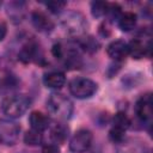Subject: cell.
<instances>
[{
  "label": "cell",
  "mask_w": 153,
  "mask_h": 153,
  "mask_svg": "<svg viewBox=\"0 0 153 153\" xmlns=\"http://www.w3.org/2000/svg\"><path fill=\"white\" fill-rule=\"evenodd\" d=\"M43 84L51 90H60L66 85V74L60 69H50L43 75Z\"/></svg>",
  "instance_id": "16"
},
{
  "label": "cell",
  "mask_w": 153,
  "mask_h": 153,
  "mask_svg": "<svg viewBox=\"0 0 153 153\" xmlns=\"http://www.w3.org/2000/svg\"><path fill=\"white\" fill-rule=\"evenodd\" d=\"M31 98L24 93H16L6 96L1 102V111L10 120L22 117L31 106Z\"/></svg>",
  "instance_id": "2"
},
{
  "label": "cell",
  "mask_w": 153,
  "mask_h": 153,
  "mask_svg": "<svg viewBox=\"0 0 153 153\" xmlns=\"http://www.w3.org/2000/svg\"><path fill=\"white\" fill-rule=\"evenodd\" d=\"M47 109L50 115L55 117V121L65 122L69 120L74 111L73 102L61 92H53L47 99Z\"/></svg>",
  "instance_id": "1"
},
{
  "label": "cell",
  "mask_w": 153,
  "mask_h": 153,
  "mask_svg": "<svg viewBox=\"0 0 153 153\" xmlns=\"http://www.w3.org/2000/svg\"><path fill=\"white\" fill-rule=\"evenodd\" d=\"M6 35H7V24L4 20H0V42L5 39Z\"/></svg>",
  "instance_id": "27"
},
{
  "label": "cell",
  "mask_w": 153,
  "mask_h": 153,
  "mask_svg": "<svg viewBox=\"0 0 153 153\" xmlns=\"http://www.w3.org/2000/svg\"><path fill=\"white\" fill-rule=\"evenodd\" d=\"M26 13H27V4L25 1L16 0L6 4V14L14 24L22 23L25 19Z\"/></svg>",
  "instance_id": "14"
},
{
  "label": "cell",
  "mask_w": 153,
  "mask_h": 153,
  "mask_svg": "<svg viewBox=\"0 0 153 153\" xmlns=\"http://www.w3.org/2000/svg\"><path fill=\"white\" fill-rule=\"evenodd\" d=\"M129 55L133 59H142L151 56V31L148 29H141L136 36L128 43Z\"/></svg>",
  "instance_id": "6"
},
{
  "label": "cell",
  "mask_w": 153,
  "mask_h": 153,
  "mask_svg": "<svg viewBox=\"0 0 153 153\" xmlns=\"http://www.w3.org/2000/svg\"><path fill=\"white\" fill-rule=\"evenodd\" d=\"M135 114L139 121L146 126H151L152 122V97L151 93H145L139 97L135 103Z\"/></svg>",
  "instance_id": "10"
},
{
  "label": "cell",
  "mask_w": 153,
  "mask_h": 153,
  "mask_svg": "<svg viewBox=\"0 0 153 153\" xmlns=\"http://www.w3.org/2000/svg\"><path fill=\"white\" fill-rule=\"evenodd\" d=\"M109 24H110V23H108L106 20H104L103 24L99 26V32H100V35L104 36V37H108V36L110 35V27H109Z\"/></svg>",
  "instance_id": "26"
},
{
  "label": "cell",
  "mask_w": 153,
  "mask_h": 153,
  "mask_svg": "<svg viewBox=\"0 0 153 153\" xmlns=\"http://www.w3.org/2000/svg\"><path fill=\"white\" fill-rule=\"evenodd\" d=\"M61 26L63 27L65 32L68 36L74 37L76 39L79 37L86 35L88 24H87L85 16L81 12L68 11L61 18Z\"/></svg>",
  "instance_id": "3"
},
{
  "label": "cell",
  "mask_w": 153,
  "mask_h": 153,
  "mask_svg": "<svg viewBox=\"0 0 153 153\" xmlns=\"http://www.w3.org/2000/svg\"><path fill=\"white\" fill-rule=\"evenodd\" d=\"M93 143V134L86 128L78 129L69 139V149L73 153H85Z\"/></svg>",
  "instance_id": "9"
},
{
  "label": "cell",
  "mask_w": 153,
  "mask_h": 153,
  "mask_svg": "<svg viewBox=\"0 0 153 153\" xmlns=\"http://www.w3.org/2000/svg\"><path fill=\"white\" fill-rule=\"evenodd\" d=\"M42 153H60V148L56 143L49 142L42 146Z\"/></svg>",
  "instance_id": "24"
},
{
  "label": "cell",
  "mask_w": 153,
  "mask_h": 153,
  "mask_svg": "<svg viewBox=\"0 0 153 153\" xmlns=\"http://www.w3.org/2000/svg\"><path fill=\"white\" fill-rule=\"evenodd\" d=\"M136 22H137V17L134 12L124 11V12H122V14L120 16V18L116 23H117V26L121 29V31L129 32L135 29Z\"/></svg>",
  "instance_id": "19"
},
{
  "label": "cell",
  "mask_w": 153,
  "mask_h": 153,
  "mask_svg": "<svg viewBox=\"0 0 153 153\" xmlns=\"http://www.w3.org/2000/svg\"><path fill=\"white\" fill-rule=\"evenodd\" d=\"M108 6H109V2L106 1H92L90 5L91 14L94 18H103L106 16Z\"/></svg>",
  "instance_id": "21"
},
{
  "label": "cell",
  "mask_w": 153,
  "mask_h": 153,
  "mask_svg": "<svg viewBox=\"0 0 153 153\" xmlns=\"http://www.w3.org/2000/svg\"><path fill=\"white\" fill-rule=\"evenodd\" d=\"M122 7L117 2H109L108 11H106V22L108 23H116L122 14Z\"/></svg>",
  "instance_id": "22"
},
{
  "label": "cell",
  "mask_w": 153,
  "mask_h": 153,
  "mask_svg": "<svg viewBox=\"0 0 153 153\" xmlns=\"http://www.w3.org/2000/svg\"><path fill=\"white\" fill-rule=\"evenodd\" d=\"M106 54L114 62L122 63V61H124L129 55L128 43L122 39H115L108 44Z\"/></svg>",
  "instance_id": "13"
},
{
  "label": "cell",
  "mask_w": 153,
  "mask_h": 153,
  "mask_svg": "<svg viewBox=\"0 0 153 153\" xmlns=\"http://www.w3.org/2000/svg\"><path fill=\"white\" fill-rule=\"evenodd\" d=\"M50 122L51 120L49 118L48 115L41 112V111H32L29 116V123L31 126V129H35V130H38L41 133L45 131L49 126H50Z\"/></svg>",
  "instance_id": "17"
},
{
  "label": "cell",
  "mask_w": 153,
  "mask_h": 153,
  "mask_svg": "<svg viewBox=\"0 0 153 153\" xmlns=\"http://www.w3.org/2000/svg\"><path fill=\"white\" fill-rule=\"evenodd\" d=\"M1 6H2V2H1V1H0V7H1Z\"/></svg>",
  "instance_id": "28"
},
{
  "label": "cell",
  "mask_w": 153,
  "mask_h": 153,
  "mask_svg": "<svg viewBox=\"0 0 153 153\" xmlns=\"http://www.w3.org/2000/svg\"><path fill=\"white\" fill-rule=\"evenodd\" d=\"M44 5L50 13L60 14L63 12L65 7L67 6V2H65V1H49V2H45Z\"/></svg>",
  "instance_id": "23"
},
{
  "label": "cell",
  "mask_w": 153,
  "mask_h": 153,
  "mask_svg": "<svg viewBox=\"0 0 153 153\" xmlns=\"http://www.w3.org/2000/svg\"><path fill=\"white\" fill-rule=\"evenodd\" d=\"M69 93L78 99H87L94 96L98 90V84L86 76H76L73 78L68 82Z\"/></svg>",
  "instance_id": "5"
},
{
  "label": "cell",
  "mask_w": 153,
  "mask_h": 153,
  "mask_svg": "<svg viewBox=\"0 0 153 153\" xmlns=\"http://www.w3.org/2000/svg\"><path fill=\"white\" fill-rule=\"evenodd\" d=\"M18 60L25 65L37 63L42 66L47 62L41 45L35 39H27L20 45V49L18 50Z\"/></svg>",
  "instance_id": "4"
},
{
  "label": "cell",
  "mask_w": 153,
  "mask_h": 153,
  "mask_svg": "<svg viewBox=\"0 0 153 153\" xmlns=\"http://www.w3.org/2000/svg\"><path fill=\"white\" fill-rule=\"evenodd\" d=\"M47 130L49 131L50 141L56 145L63 143L67 140L68 134H69L68 127L65 124V122H61V121H51Z\"/></svg>",
  "instance_id": "15"
},
{
  "label": "cell",
  "mask_w": 153,
  "mask_h": 153,
  "mask_svg": "<svg viewBox=\"0 0 153 153\" xmlns=\"http://www.w3.org/2000/svg\"><path fill=\"white\" fill-rule=\"evenodd\" d=\"M30 19H31V24L32 26L38 31V32H42V33H49L54 30L55 27V24L54 22L49 18V16L43 12V11H32L31 14H30Z\"/></svg>",
  "instance_id": "12"
},
{
  "label": "cell",
  "mask_w": 153,
  "mask_h": 153,
  "mask_svg": "<svg viewBox=\"0 0 153 153\" xmlns=\"http://www.w3.org/2000/svg\"><path fill=\"white\" fill-rule=\"evenodd\" d=\"M20 135V127L13 120L0 118V145L14 146Z\"/></svg>",
  "instance_id": "8"
},
{
  "label": "cell",
  "mask_w": 153,
  "mask_h": 153,
  "mask_svg": "<svg viewBox=\"0 0 153 153\" xmlns=\"http://www.w3.org/2000/svg\"><path fill=\"white\" fill-rule=\"evenodd\" d=\"M24 142L27 146H39L43 143V133L30 129L24 134Z\"/></svg>",
  "instance_id": "20"
},
{
  "label": "cell",
  "mask_w": 153,
  "mask_h": 153,
  "mask_svg": "<svg viewBox=\"0 0 153 153\" xmlns=\"http://www.w3.org/2000/svg\"><path fill=\"white\" fill-rule=\"evenodd\" d=\"M117 153H151L148 145L137 137H126L116 148Z\"/></svg>",
  "instance_id": "11"
},
{
  "label": "cell",
  "mask_w": 153,
  "mask_h": 153,
  "mask_svg": "<svg viewBox=\"0 0 153 153\" xmlns=\"http://www.w3.org/2000/svg\"><path fill=\"white\" fill-rule=\"evenodd\" d=\"M10 69L7 68L6 63L4 62V60H0V91H1V84H2V79L6 75V73H8Z\"/></svg>",
  "instance_id": "25"
},
{
  "label": "cell",
  "mask_w": 153,
  "mask_h": 153,
  "mask_svg": "<svg viewBox=\"0 0 153 153\" xmlns=\"http://www.w3.org/2000/svg\"><path fill=\"white\" fill-rule=\"evenodd\" d=\"M131 126V120L123 111H118L111 120V129L109 131V137L114 143H120L126 139V133Z\"/></svg>",
  "instance_id": "7"
},
{
  "label": "cell",
  "mask_w": 153,
  "mask_h": 153,
  "mask_svg": "<svg viewBox=\"0 0 153 153\" xmlns=\"http://www.w3.org/2000/svg\"><path fill=\"white\" fill-rule=\"evenodd\" d=\"M75 41H76L80 50L82 53H86V54H94L100 48L99 41L91 35H84V36L76 38Z\"/></svg>",
  "instance_id": "18"
}]
</instances>
